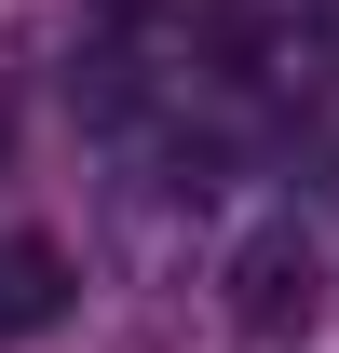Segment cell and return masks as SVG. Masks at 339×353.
I'll use <instances>...</instances> for the list:
<instances>
[{
    "label": "cell",
    "mask_w": 339,
    "mask_h": 353,
    "mask_svg": "<svg viewBox=\"0 0 339 353\" xmlns=\"http://www.w3.org/2000/svg\"><path fill=\"white\" fill-rule=\"evenodd\" d=\"M54 312H68V245L0 231V340H28V326H54Z\"/></svg>",
    "instance_id": "2"
},
{
    "label": "cell",
    "mask_w": 339,
    "mask_h": 353,
    "mask_svg": "<svg viewBox=\"0 0 339 353\" xmlns=\"http://www.w3.org/2000/svg\"><path fill=\"white\" fill-rule=\"evenodd\" d=\"M285 54L312 68V82H339V0H298V28H285Z\"/></svg>",
    "instance_id": "3"
},
{
    "label": "cell",
    "mask_w": 339,
    "mask_h": 353,
    "mask_svg": "<svg viewBox=\"0 0 339 353\" xmlns=\"http://www.w3.org/2000/svg\"><path fill=\"white\" fill-rule=\"evenodd\" d=\"M217 285H231V326H245V340H298V326L326 312V245H312L298 218H258Z\"/></svg>",
    "instance_id": "1"
}]
</instances>
